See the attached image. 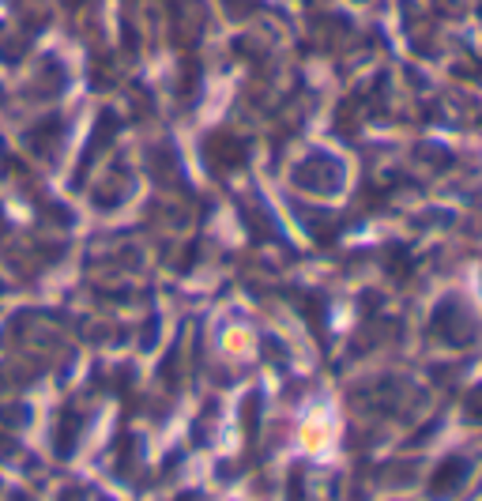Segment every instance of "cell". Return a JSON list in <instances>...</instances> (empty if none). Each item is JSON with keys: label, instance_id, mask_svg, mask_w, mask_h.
<instances>
[{"label": "cell", "instance_id": "obj_1", "mask_svg": "<svg viewBox=\"0 0 482 501\" xmlns=\"http://www.w3.org/2000/svg\"><path fill=\"white\" fill-rule=\"evenodd\" d=\"M464 475H468V464L464 460H449L445 468H441V475H438V479H433V497H445L449 494V487L456 490V487H460L464 483Z\"/></svg>", "mask_w": 482, "mask_h": 501}]
</instances>
